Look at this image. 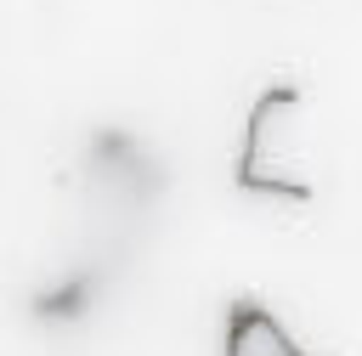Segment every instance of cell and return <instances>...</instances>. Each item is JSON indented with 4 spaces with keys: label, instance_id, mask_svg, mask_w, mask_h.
I'll use <instances>...</instances> for the list:
<instances>
[{
    "label": "cell",
    "instance_id": "1",
    "mask_svg": "<svg viewBox=\"0 0 362 356\" xmlns=\"http://www.w3.org/2000/svg\"><path fill=\"white\" fill-rule=\"evenodd\" d=\"M305 96L294 85H272L255 96L249 124H243V153H238V186L243 192H272V198H311L305 175Z\"/></svg>",
    "mask_w": 362,
    "mask_h": 356
},
{
    "label": "cell",
    "instance_id": "2",
    "mask_svg": "<svg viewBox=\"0 0 362 356\" xmlns=\"http://www.w3.org/2000/svg\"><path fill=\"white\" fill-rule=\"evenodd\" d=\"M226 356H305V350L260 299H238L226 311Z\"/></svg>",
    "mask_w": 362,
    "mask_h": 356
}]
</instances>
